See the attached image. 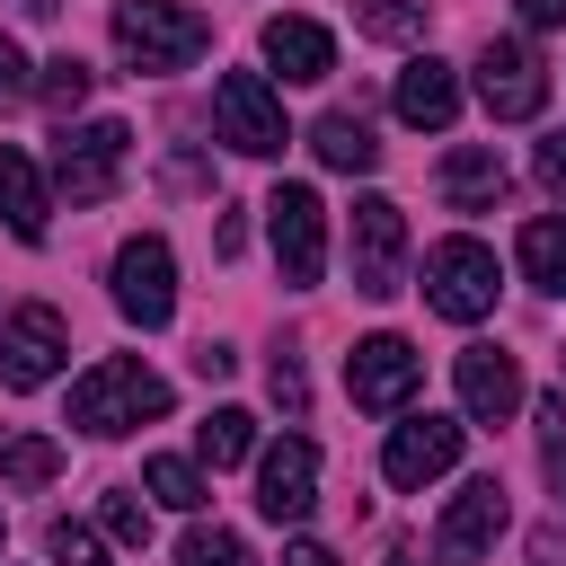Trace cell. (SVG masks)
I'll return each instance as SVG.
<instances>
[{"mask_svg": "<svg viewBox=\"0 0 566 566\" xmlns=\"http://www.w3.org/2000/svg\"><path fill=\"white\" fill-rule=\"evenodd\" d=\"M442 203H451V212H495V203H504V159H495L486 142H460V150L442 159Z\"/></svg>", "mask_w": 566, "mask_h": 566, "instance_id": "d6986e66", "label": "cell"}, {"mask_svg": "<svg viewBox=\"0 0 566 566\" xmlns=\"http://www.w3.org/2000/svg\"><path fill=\"white\" fill-rule=\"evenodd\" d=\"M168 416V380L150 371V363H133V354H106V363H88L80 380H71V424L80 433H133V424H159Z\"/></svg>", "mask_w": 566, "mask_h": 566, "instance_id": "6da1fadb", "label": "cell"}, {"mask_svg": "<svg viewBox=\"0 0 566 566\" xmlns=\"http://www.w3.org/2000/svg\"><path fill=\"white\" fill-rule=\"evenodd\" d=\"M345 256H354V292L363 301H389L398 292V265H407V212L389 195H363L354 203V230H345Z\"/></svg>", "mask_w": 566, "mask_h": 566, "instance_id": "52a82bcc", "label": "cell"}, {"mask_svg": "<svg viewBox=\"0 0 566 566\" xmlns=\"http://www.w3.org/2000/svg\"><path fill=\"white\" fill-rule=\"evenodd\" d=\"M424 18H433V0H354V27H363L371 44H416Z\"/></svg>", "mask_w": 566, "mask_h": 566, "instance_id": "cb8c5ba5", "label": "cell"}, {"mask_svg": "<svg viewBox=\"0 0 566 566\" xmlns=\"http://www.w3.org/2000/svg\"><path fill=\"white\" fill-rule=\"evenodd\" d=\"M522 9V27H566V0H513Z\"/></svg>", "mask_w": 566, "mask_h": 566, "instance_id": "d6a6232c", "label": "cell"}, {"mask_svg": "<svg viewBox=\"0 0 566 566\" xmlns=\"http://www.w3.org/2000/svg\"><path fill=\"white\" fill-rule=\"evenodd\" d=\"M27 97H35V71H27V53L0 35V115H9V106H27Z\"/></svg>", "mask_w": 566, "mask_h": 566, "instance_id": "f546056e", "label": "cell"}, {"mask_svg": "<svg viewBox=\"0 0 566 566\" xmlns=\"http://www.w3.org/2000/svg\"><path fill=\"white\" fill-rule=\"evenodd\" d=\"M416 380H424V354H416L407 336H363V345L345 354V389H354L363 416H398V407L416 398Z\"/></svg>", "mask_w": 566, "mask_h": 566, "instance_id": "9c48e42d", "label": "cell"}, {"mask_svg": "<svg viewBox=\"0 0 566 566\" xmlns=\"http://www.w3.org/2000/svg\"><path fill=\"white\" fill-rule=\"evenodd\" d=\"M389 566H407V557H389Z\"/></svg>", "mask_w": 566, "mask_h": 566, "instance_id": "f35d334b", "label": "cell"}, {"mask_svg": "<svg viewBox=\"0 0 566 566\" xmlns=\"http://www.w3.org/2000/svg\"><path fill=\"white\" fill-rule=\"evenodd\" d=\"M44 557H53V566H106V548H97L88 522H53V531H44Z\"/></svg>", "mask_w": 566, "mask_h": 566, "instance_id": "f1b7e54d", "label": "cell"}, {"mask_svg": "<svg viewBox=\"0 0 566 566\" xmlns=\"http://www.w3.org/2000/svg\"><path fill=\"white\" fill-rule=\"evenodd\" d=\"M62 354H71V327H62L53 301L9 310V327H0V380H9V389H44V380L62 371Z\"/></svg>", "mask_w": 566, "mask_h": 566, "instance_id": "30bf717a", "label": "cell"}, {"mask_svg": "<svg viewBox=\"0 0 566 566\" xmlns=\"http://www.w3.org/2000/svg\"><path fill=\"white\" fill-rule=\"evenodd\" d=\"M539 433H548V442L566 433V389H548V398H539Z\"/></svg>", "mask_w": 566, "mask_h": 566, "instance_id": "e575fe53", "label": "cell"}, {"mask_svg": "<svg viewBox=\"0 0 566 566\" xmlns=\"http://www.w3.org/2000/svg\"><path fill=\"white\" fill-rule=\"evenodd\" d=\"M212 44V27L186 0H115V53L133 71H186Z\"/></svg>", "mask_w": 566, "mask_h": 566, "instance_id": "7a4b0ae2", "label": "cell"}, {"mask_svg": "<svg viewBox=\"0 0 566 566\" xmlns=\"http://www.w3.org/2000/svg\"><path fill=\"white\" fill-rule=\"evenodd\" d=\"M460 407H469V424H504L522 407V363L504 345H469L460 354Z\"/></svg>", "mask_w": 566, "mask_h": 566, "instance_id": "9a60e30c", "label": "cell"}, {"mask_svg": "<svg viewBox=\"0 0 566 566\" xmlns=\"http://www.w3.org/2000/svg\"><path fill=\"white\" fill-rule=\"evenodd\" d=\"M88 88H97V71H88L80 53H53V62L35 71V97H44L53 115H80V106H88Z\"/></svg>", "mask_w": 566, "mask_h": 566, "instance_id": "d4e9b609", "label": "cell"}, {"mask_svg": "<svg viewBox=\"0 0 566 566\" xmlns=\"http://www.w3.org/2000/svg\"><path fill=\"white\" fill-rule=\"evenodd\" d=\"M398 124H416V133H442L451 115H460V71L451 62H433V53H416L407 71H398Z\"/></svg>", "mask_w": 566, "mask_h": 566, "instance_id": "2e32d148", "label": "cell"}, {"mask_svg": "<svg viewBox=\"0 0 566 566\" xmlns=\"http://www.w3.org/2000/svg\"><path fill=\"white\" fill-rule=\"evenodd\" d=\"M18 9H27V18H53V9H62V0H18Z\"/></svg>", "mask_w": 566, "mask_h": 566, "instance_id": "74e56055", "label": "cell"}, {"mask_svg": "<svg viewBox=\"0 0 566 566\" xmlns=\"http://www.w3.org/2000/svg\"><path fill=\"white\" fill-rule=\"evenodd\" d=\"M265 62H274L292 88H310V80L336 71V35H327L318 18H265Z\"/></svg>", "mask_w": 566, "mask_h": 566, "instance_id": "e0dca14e", "label": "cell"}, {"mask_svg": "<svg viewBox=\"0 0 566 566\" xmlns=\"http://www.w3.org/2000/svg\"><path fill=\"white\" fill-rule=\"evenodd\" d=\"M460 416H407V424H389V451H380V478L389 486H433L451 460H460Z\"/></svg>", "mask_w": 566, "mask_h": 566, "instance_id": "7c38bea8", "label": "cell"}, {"mask_svg": "<svg viewBox=\"0 0 566 566\" xmlns=\"http://www.w3.org/2000/svg\"><path fill=\"white\" fill-rule=\"evenodd\" d=\"M142 495H159L168 513H203V469L195 460H150L142 469Z\"/></svg>", "mask_w": 566, "mask_h": 566, "instance_id": "484cf974", "label": "cell"}, {"mask_svg": "<svg viewBox=\"0 0 566 566\" xmlns=\"http://www.w3.org/2000/svg\"><path fill=\"white\" fill-rule=\"evenodd\" d=\"M531 566H566V531H531Z\"/></svg>", "mask_w": 566, "mask_h": 566, "instance_id": "836d02e7", "label": "cell"}, {"mask_svg": "<svg viewBox=\"0 0 566 566\" xmlns=\"http://www.w3.org/2000/svg\"><path fill=\"white\" fill-rule=\"evenodd\" d=\"M531 168H539V186H548V195L566 203V133H548V142L531 150Z\"/></svg>", "mask_w": 566, "mask_h": 566, "instance_id": "4dcf8cb0", "label": "cell"}, {"mask_svg": "<svg viewBox=\"0 0 566 566\" xmlns=\"http://www.w3.org/2000/svg\"><path fill=\"white\" fill-rule=\"evenodd\" d=\"M283 566H336V548H318V539H292V548H283Z\"/></svg>", "mask_w": 566, "mask_h": 566, "instance_id": "d590c367", "label": "cell"}, {"mask_svg": "<svg viewBox=\"0 0 566 566\" xmlns=\"http://www.w3.org/2000/svg\"><path fill=\"white\" fill-rule=\"evenodd\" d=\"M478 97H486L495 124H531V115L548 106V71H539V53L513 44V35H495V44L478 53Z\"/></svg>", "mask_w": 566, "mask_h": 566, "instance_id": "8fae6325", "label": "cell"}, {"mask_svg": "<svg viewBox=\"0 0 566 566\" xmlns=\"http://www.w3.org/2000/svg\"><path fill=\"white\" fill-rule=\"evenodd\" d=\"M522 274H531L539 292H557V301H566V221H557V212L522 221Z\"/></svg>", "mask_w": 566, "mask_h": 566, "instance_id": "44dd1931", "label": "cell"}, {"mask_svg": "<svg viewBox=\"0 0 566 566\" xmlns=\"http://www.w3.org/2000/svg\"><path fill=\"white\" fill-rule=\"evenodd\" d=\"M274 398H283V416H301V407H310V380H301V363H292V354H274Z\"/></svg>", "mask_w": 566, "mask_h": 566, "instance_id": "1f68e13d", "label": "cell"}, {"mask_svg": "<svg viewBox=\"0 0 566 566\" xmlns=\"http://www.w3.org/2000/svg\"><path fill=\"white\" fill-rule=\"evenodd\" d=\"M504 486L495 478H469L460 495H451V513H442V531H433V557L442 566H478L486 548H495V531H504Z\"/></svg>", "mask_w": 566, "mask_h": 566, "instance_id": "5bb4252c", "label": "cell"}, {"mask_svg": "<svg viewBox=\"0 0 566 566\" xmlns=\"http://www.w3.org/2000/svg\"><path fill=\"white\" fill-rule=\"evenodd\" d=\"M0 221H9V239H44V221H53V203H44V177H35V159L18 150V142H0Z\"/></svg>", "mask_w": 566, "mask_h": 566, "instance_id": "ac0fdd59", "label": "cell"}, {"mask_svg": "<svg viewBox=\"0 0 566 566\" xmlns=\"http://www.w3.org/2000/svg\"><path fill=\"white\" fill-rule=\"evenodd\" d=\"M124 150H133V124L97 115V124H62L53 133V186L71 203H106L115 177H124Z\"/></svg>", "mask_w": 566, "mask_h": 566, "instance_id": "3957f363", "label": "cell"}, {"mask_svg": "<svg viewBox=\"0 0 566 566\" xmlns=\"http://www.w3.org/2000/svg\"><path fill=\"white\" fill-rule=\"evenodd\" d=\"M310 150L336 168V177H363L371 159H380V142H371V124L363 115H345V106H327L318 124H310Z\"/></svg>", "mask_w": 566, "mask_h": 566, "instance_id": "ffe728a7", "label": "cell"}, {"mask_svg": "<svg viewBox=\"0 0 566 566\" xmlns=\"http://www.w3.org/2000/svg\"><path fill=\"white\" fill-rule=\"evenodd\" d=\"M548 486H557V504H566V433L548 442Z\"/></svg>", "mask_w": 566, "mask_h": 566, "instance_id": "8d00e7d4", "label": "cell"}, {"mask_svg": "<svg viewBox=\"0 0 566 566\" xmlns=\"http://www.w3.org/2000/svg\"><path fill=\"white\" fill-rule=\"evenodd\" d=\"M195 451H203L212 469H239V460L256 451V416H248V407H212V416L195 424Z\"/></svg>", "mask_w": 566, "mask_h": 566, "instance_id": "7402d4cb", "label": "cell"}, {"mask_svg": "<svg viewBox=\"0 0 566 566\" xmlns=\"http://www.w3.org/2000/svg\"><path fill=\"white\" fill-rule=\"evenodd\" d=\"M0 478L9 486H53L62 478V442L53 433H9L0 442Z\"/></svg>", "mask_w": 566, "mask_h": 566, "instance_id": "603a6c76", "label": "cell"}, {"mask_svg": "<svg viewBox=\"0 0 566 566\" xmlns=\"http://www.w3.org/2000/svg\"><path fill=\"white\" fill-rule=\"evenodd\" d=\"M115 310L133 318V327H168L177 318V256H168V239H124L115 248Z\"/></svg>", "mask_w": 566, "mask_h": 566, "instance_id": "ba28073f", "label": "cell"}, {"mask_svg": "<svg viewBox=\"0 0 566 566\" xmlns=\"http://www.w3.org/2000/svg\"><path fill=\"white\" fill-rule=\"evenodd\" d=\"M310 504H318V442L283 433L274 451H256V513L265 522H301Z\"/></svg>", "mask_w": 566, "mask_h": 566, "instance_id": "4fadbf2b", "label": "cell"}, {"mask_svg": "<svg viewBox=\"0 0 566 566\" xmlns=\"http://www.w3.org/2000/svg\"><path fill=\"white\" fill-rule=\"evenodd\" d=\"M212 133H221L230 150H248V159H274V150L292 142L274 80H265V71H221V88H212Z\"/></svg>", "mask_w": 566, "mask_h": 566, "instance_id": "277c9868", "label": "cell"}, {"mask_svg": "<svg viewBox=\"0 0 566 566\" xmlns=\"http://www.w3.org/2000/svg\"><path fill=\"white\" fill-rule=\"evenodd\" d=\"M97 522H106V539H115V548H150V504H142V495H124V486H115V495L97 504Z\"/></svg>", "mask_w": 566, "mask_h": 566, "instance_id": "83f0119b", "label": "cell"}, {"mask_svg": "<svg viewBox=\"0 0 566 566\" xmlns=\"http://www.w3.org/2000/svg\"><path fill=\"white\" fill-rule=\"evenodd\" d=\"M495 248H478V239H442V248H424V301L442 310V318H460V327H478L486 310H495Z\"/></svg>", "mask_w": 566, "mask_h": 566, "instance_id": "5b68a950", "label": "cell"}, {"mask_svg": "<svg viewBox=\"0 0 566 566\" xmlns=\"http://www.w3.org/2000/svg\"><path fill=\"white\" fill-rule=\"evenodd\" d=\"M265 239H274V265H283L292 292L327 274V203L310 186H274L265 195Z\"/></svg>", "mask_w": 566, "mask_h": 566, "instance_id": "8992f818", "label": "cell"}, {"mask_svg": "<svg viewBox=\"0 0 566 566\" xmlns=\"http://www.w3.org/2000/svg\"><path fill=\"white\" fill-rule=\"evenodd\" d=\"M177 566H256V548L239 531H221V522H195L186 548H177Z\"/></svg>", "mask_w": 566, "mask_h": 566, "instance_id": "4316f807", "label": "cell"}]
</instances>
